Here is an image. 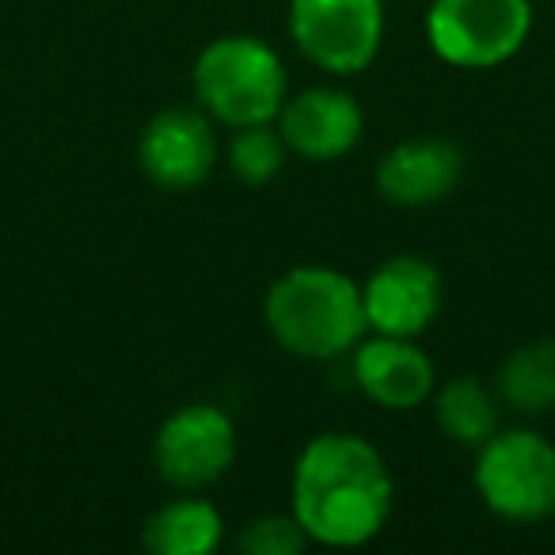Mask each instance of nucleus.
I'll use <instances>...</instances> for the list:
<instances>
[{
  "label": "nucleus",
  "mask_w": 555,
  "mask_h": 555,
  "mask_svg": "<svg viewBox=\"0 0 555 555\" xmlns=\"http://www.w3.org/2000/svg\"><path fill=\"white\" fill-rule=\"evenodd\" d=\"M289 39L312 69L358 77L385 47V0H289Z\"/></svg>",
  "instance_id": "obj_6"
},
{
  "label": "nucleus",
  "mask_w": 555,
  "mask_h": 555,
  "mask_svg": "<svg viewBox=\"0 0 555 555\" xmlns=\"http://www.w3.org/2000/svg\"><path fill=\"white\" fill-rule=\"evenodd\" d=\"M441 274L423 255H392L362 282L365 324L377 335L418 339L441 312Z\"/></svg>",
  "instance_id": "obj_9"
},
{
  "label": "nucleus",
  "mask_w": 555,
  "mask_h": 555,
  "mask_svg": "<svg viewBox=\"0 0 555 555\" xmlns=\"http://www.w3.org/2000/svg\"><path fill=\"white\" fill-rule=\"evenodd\" d=\"M236 547L244 555H297L309 547V537L294 514H262L244 525Z\"/></svg>",
  "instance_id": "obj_17"
},
{
  "label": "nucleus",
  "mask_w": 555,
  "mask_h": 555,
  "mask_svg": "<svg viewBox=\"0 0 555 555\" xmlns=\"http://www.w3.org/2000/svg\"><path fill=\"white\" fill-rule=\"evenodd\" d=\"M286 156L289 149L274 122L240 126L232 130L229 149H224V164L244 186H267L270 179H278L286 168Z\"/></svg>",
  "instance_id": "obj_16"
},
{
  "label": "nucleus",
  "mask_w": 555,
  "mask_h": 555,
  "mask_svg": "<svg viewBox=\"0 0 555 555\" xmlns=\"http://www.w3.org/2000/svg\"><path fill=\"white\" fill-rule=\"evenodd\" d=\"M262 320L278 347L309 362H332L370 335L362 282L335 267H294L270 282Z\"/></svg>",
  "instance_id": "obj_2"
},
{
  "label": "nucleus",
  "mask_w": 555,
  "mask_h": 555,
  "mask_svg": "<svg viewBox=\"0 0 555 555\" xmlns=\"http://www.w3.org/2000/svg\"><path fill=\"white\" fill-rule=\"evenodd\" d=\"M537 24L532 0H434L426 42L453 69H499L525 50Z\"/></svg>",
  "instance_id": "obj_5"
},
{
  "label": "nucleus",
  "mask_w": 555,
  "mask_h": 555,
  "mask_svg": "<svg viewBox=\"0 0 555 555\" xmlns=\"http://www.w3.org/2000/svg\"><path fill=\"white\" fill-rule=\"evenodd\" d=\"M274 126L294 156L332 164L358 149L365 133V111L347 88L312 85L282 103Z\"/></svg>",
  "instance_id": "obj_10"
},
{
  "label": "nucleus",
  "mask_w": 555,
  "mask_h": 555,
  "mask_svg": "<svg viewBox=\"0 0 555 555\" xmlns=\"http://www.w3.org/2000/svg\"><path fill=\"white\" fill-rule=\"evenodd\" d=\"M191 88L198 107L224 130L274 122L289 100L286 62L259 35H221L194 57Z\"/></svg>",
  "instance_id": "obj_3"
},
{
  "label": "nucleus",
  "mask_w": 555,
  "mask_h": 555,
  "mask_svg": "<svg viewBox=\"0 0 555 555\" xmlns=\"http://www.w3.org/2000/svg\"><path fill=\"white\" fill-rule=\"evenodd\" d=\"M464 179V153L446 138H411L377 160V194L400 209L446 202Z\"/></svg>",
  "instance_id": "obj_12"
},
{
  "label": "nucleus",
  "mask_w": 555,
  "mask_h": 555,
  "mask_svg": "<svg viewBox=\"0 0 555 555\" xmlns=\"http://www.w3.org/2000/svg\"><path fill=\"white\" fill-rule=\"evenodd\" d=\"M224 540V514L202 491H179L141 525V544L153 555H209Z\"/></svg>",
  "instance_id": "obj_13"
},
{
  "label": "nucleus",
  "mask_w": 555,
  "mask_h": 555,
  "mask_svg": "<svg viewBox=\"0 0 555 555\" xmlns=\"http://www.w3.org/2000/svg\"><path fill=\"white\" fill-rule=\"evenodd\" d=\"M214 126L202 107L156 111L138 138V164L149 183L168 194L198 191L221 160Z\"/></svg>",
  "instance_id": "obj_8"
},
{
  "label": "nucleus",
  "mask_w": 555,
  "mask_h": 555,
  "mask_svg": "<svg viewBox=\"0 0 555 555\" xmlns=\"http://www.w3.org/2000/svg\"><path fill=\"white\" fill-rule=\"evenodd\" d=\"M472 487L502 521H544L555 514V441L532 426H499L476 449Z\"/></svg>",
  "instance_id": "obj_4"
},
{
  "label": "nucleus",
  "mask_w": 555,
  "mask_h": 555,
  "mask_svg": "<svg viewBox=\"0 0 555 555\" xmlns=\"http://www.w3.org/2000/svg\"><path fill=\"white\" fill-rule=\"evenodd\" d=\"M396 479L377 446L358 434L327 430L301 449L289 479V514L309 544L362 547L385 532Z\"/></svg>",
  "instance_id": "obj_1"
},
{
  "label": "nucleus",
  "mask_w": 555,
  "mask_h": 555,
  "mask_svg": "<svg viewBox=\"0 0 555 555\" xmlns=\"http://www.w3.org/2000/svg\"><path fill=\"white\" fill-rule=\"evenodd\" d=\"M236 423L217 403H183L160 423L153 438L156 476L171 491H206L236 464Z\"/></svg>",
  "instance_id": "obj_7"
},
{
  "label": "nucleus",
  "mask_w": 555,
  "mask_h": 555,
  "mask_svg": "<svg viewBox=\"0 0 555 555\" xmlns=\"http://www.w3.org/2000/svg\"><path fill=\"white\" fill-rule=\"evenodd\" d=\"M354 385L385 411H418L438 388L434 358L418 347V339L400 335H365L350 350Z\"/></svg>",
  "instance_id": "obj_11"
},
{
  "label": "nucleus",
  "mask_w": 555,
  "mask_h": 555,
  "mask_svg": "<svg viewBox=\"0 0 555 555\" xmlns=\"http://www.w3.org/2000/svg\"><path fill=\"white\" fill-rule=\"evenodd\" d=\"M494 392L502 408L517 415L537 418L555 411V339H532L509 350L494 373Z\"/></svg>",
  "instance_id": "obj_15"
},
{
  "label": "nucleus",
  "mask_w": 555,
  "mask_h": 555,
  "mask_svg": "<svg viewBox=\"0 0 555 555\" xmlns=\"http://www.w3.org/2000/svg\"><path fill=\"white\" fill-rule=\"evenodd\" d=\"M434 418L446 441L479 449L502 423V400L494 385L479 377H453L434 388Z\"/></svg>",
  "instance_id": "obj_14"
}]
</instances>
